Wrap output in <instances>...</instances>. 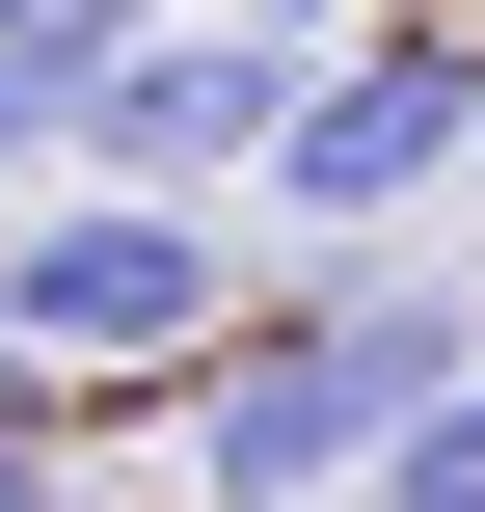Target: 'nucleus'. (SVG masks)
<instances>
[{
  "mask_svg": "<svg viewBox=\"0 0 485 512\" xmlns=\"http://www.w3.org/2000/svg\"><path fill=\"white\" fill-rule=\"evenodd\" d=\"M459 378H485V324L432 297V270L270 297V324L189 378V512H324V486H378V432H405V405H459Z\"/></svg>",
  "mask_w": 485,
  "mask_h": 512,
  "instance_id": "nucleus-1",
  "label": "nucleus"
},
{
  "mask_svg": "<svg viewBox=\"0 0 485 512\" xmlns=\"http://www.w3.org/2000/svg\"><path fill=\"white\" fill-rule=\"evenodd\" d=\"M297 108H324V54H297L270 0H162V27L81 81L54 189H162V216H216V189H270V162H297Z\"/></svg>",
  "mask_w": 485,
  "mask_h": 512,
  "instance_id": "nucleus-2",
  "label": "nucleus"
},
{
  "mask_svg": "<svg viewBox=\"0 0 485 512\" xmlns=\"http://www.w3.org/2000/svg\"><path fill=\"white\" fill-rule=\"evenodd\" d=\"M0 324H27L54 378H216L243 270H216V216H162V189H27V216H0Z\"/></svg>",
  "mask_w": 485,
  "mask_h": 512,
  "instance_id": "nucleus-3",
  "label": "nucleus"
},
{
  "mask_svg": "<svg viewBox=\"0 0 485 512\" xmlns=\"http://www.w3.org/2000/svg\"><path fill=\"white\" fill-rule=\"evenodd\" d=\"M432 189H485V27H459V0H405V27H351V54H324V108H297V162H270V216L405 243Z\"/></svg>",
  "mask_w": 485,
  "mask_h": 512,
  "instance_id": "nucleus-4",
  "label": "nucleus"
},
{
  "mask_svg": "<svg viewBox=\"0 0 485 512\" xmlns=\"http://www.w3.org/2000/svg\"><path fill=\"white\" fill-rule=\"evenodd\" d=\"M351 512H485V378H459V405H405V432H378V486H351Z\"/></svg>",
  "mask_w": 485,
  "mask_h": 512,
  "instance_id": "nucleus-5",
  "label": "nucleus"
},
{
  "mask_svg": "<svg viewBox=\"0 0 485 512\" xmlns=\"http://www.w3.org/2000/svg\"><path fill=\"white\" fill-rule=\"evenodd\" d=\"M0 459H54V351H27V324H0Z\"/></svg>",
  "mask_w": 485,
  "mask_h": 512,
  "instance_id": "nucleus-6",
  "label": "nucleus"
},
{
  "mask_svg": "<svg viewBox=\"0 0 485 512\" xmlns=\"http://www.w3.org/2000/svg\"><path fill=\"white\" fill-rule=\"evenodd\" d=\"M0 512H81V486H54V459H0Z\"/></svg>",
  "mask_w": 485,
  "mask_h": 512,
  "instance_id": "nucleus-7",
  "label": "nucleus"
},
{
  "mask_svg": "<svg viewBox=\"0 0 485 512\" xmlns=\"http://www.w3.org/2000/svg\"><path fill=\"white\" fill-rule=\"evenodd\" d=\"M0 216H27V189H0Z\"/></svg>",
  "mask_w": 485,
  "mask_h": 512,
  "instance_id": "nucleus-8",
  "label": "nucleus"
}]
</instances>
